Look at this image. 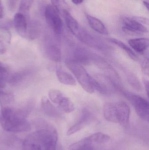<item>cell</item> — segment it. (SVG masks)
<instances>
[{
	"label": "cell",
	"instance_id": "obj_1",
	"mask_svg": "<svg viewBox=\"0 0 149 150\" xmlns=\"http://www.w3.org/2000/svg\"><path fill=\"white\" fill-rule=\"evenodd\" d=\"M27 113V109L3 107L1 119L2 127L4 130L13 133L28 131L30 125L26 119Z\"/></svg>",
	"mask_w": 149,
	"mask_h": 150
},
{
	"label": "cell",
	"instance_id": "obj_2",
	"mask_svg": "<svg viewBox=\"0 0 149 150\" xmlns=\"http://www.w3.org/2000/svg\"><path fill=\"white\" fill-rule=\"evenodd\" d=\"M27 137L38 144L43 150H57V132L50 124L45 123L43 128L33 132Z\"/></svg>",
	"mask_w": 149,
	"mask_h": 150
},
{
	"label": "cell",
	"instance_id": "obj_3",
	"mask_svg": "<svg viewBox=\"0 0 149 150\" xmlns=\"http://www.w3.org/2000/svg\"><path fill=\"white\" fill-rule=\"evenodd\" d=\"M66 65L85 91L89 93L94 92L91 76L82 65L71 59L66 61Z\"/></svg>",
	"mask_w": 149,
	"mask_h": 150
},
{
	"label": "cell",
	"instance_id": "obj_4",
	"mask_svg": "<svg viewBox=\"0 0 149 150\" xmlns=\"http://www.w3.org/2000/svg\"><path fill=\"white\" fill-rule=\"evenodd\" d=\"M92 83L94 91L103 95H109L119 91L118 86L113 79L107 75L99 74L92 76Z\"/></svg>",
	"mask_w": 149,
	"mask_h": 150
},
{
	"label": "cell",
	"instance_id": "obj_5",
	"mask_svg": "<svg viewBox=\"0 0 149 150\" xmlns=\"http://www.w3.org/2000/svg\"><path fill=\"white\" fill-rule=\"evenodd\" d=\"M133 105L137 114L143 120L148 122L149 120V105L148 101L141 96L123 92Z\"/></svg>",
	"mask_w": 149,
	"mask_h": 150
},
{
	"label": "cell",
	"instance_id": "obj_6",
	"mask_svg": "<svg viewBox=\"0 0 149 150\" xmlns=\"http://www.w3.org/2000/svg\"><path fill=\"white\" fill-rule=\"evenodd\" d=\"M45 19L48 24L57 34H60L63 31V23L59 14L58 10L53 5H48L45 9Z\"/></svg>",
	"mask_w": 149,
	"mask_h": 150
},
{
	"label": "cell",
	"instance_id": "obj_7",
	"mask_svg": "<svg viewBox=\"0 0 149 150\" xmlns=\"http://www.w3.org/2000/svg\"><path fill=\"white\" fill-rule=\"evenodd\" d=\"M123 23L124 25L122 27L123 30L131 35H141L147 33L148 31L146 26L134 18H125L123 19Z\"/></svg>",
	"mask_w": 149,
	"mask_h": 150
},
{
	"label": "cell",
	"instance_id": "obj_8",
	"mask_svg": "<svg viewBox=\"0 0 149 150\" xmlns=\"http://www.w3.org/2000/svg\"><path fill=\"white\" fill-rule=\"evenodd\" d=\"M93 120L94 115L93 114L87 109H83L79 119L68 129L66 134L67 135H72L77 133L89 125L93 121Z\"/></svg>",
	"mask_w": 149,
	"mask_h": 150
},
{
	"label": "cell",
	"instance_id": "obj_9",
	"mask_svg": "<svg viewBox=\"0 0 149 150\" xmlns=\"http://www.w3.org/2000/svg\"><path fill=\"white\" fill-rule=\"evenodd\" d=\"M117 122L122 127H127L129 122L130 108L126 102L122 101L115 102Z\"/></svg>",
	"mask_w": 149,
	"mask_h": 150
},
{
	"label": "cell",
	"instance_id": "obj_10",
	"mask_svg": "<svg viewBox=\"0 0 149 150\" xmlns=\"http://www.w3.org/2000/svg\"><path fill=\"white\" fill-rule=\"evenodd\" d=\"M14 24L16 30L23 38L28 39L31 26L24 15L21 12L16 13L14 16Z\"/></svg>",
	"mask_w": 149,
	"mask_h": 150
},
{
	"label": "cell",
	"instance_id": "obj_11",
	"mask_svg": "<svg viewBox=\"0 0 149 150\" xmlns=\"http://www.w3.org/2000/svg\"><path fill=\"white\" fill-rule=\"evenodd\" d=\"M94 55H93L88 50L82 47L76 48L73 54V58L72 60L81 64H88L93 60Z\"/></svg>",
	"mask_w": 149,
	"mask_h": 150
},
{
	"label": "cell",
	"instance_id": "obj_12",
	"mask_svg": "<svg viewBox=\"0 0 149 150\" xmlns=\"http://www.w3.org/2000/svg\"><path fill=\"white\" fill-rule=\"evenodd\" d=\"M129 45L134 50L140 54H143L149 47V40L147 38L131 39L128 41Z\"/></svg>",
	"mask_w": 149,
	"mask_h": 150
},
{
	"label": "cell",
	"instance_id": "obj_13",
	"mask_svg": "<svg viewBox=\"0 0 149 150\" xmlns=\"http://www.w3.org/2000/svg\"><path fill=\"white\" fill-rule=\"evenodd\" d=\"M104 118L109 122L118 123L115 102H107L103 107Z\"/></svg>",
	"mask_w": 149,
	"mask_h": 150
},
{
	"label": "cell",
	"instance_id": "obj_14",
	"mask_svg": "<svg viewBox=\"0 0 149 150\" xmlns=\"http://www.w3.org/2000/svg\"><path fill=\"white\" fill-rule=\"evenodd\" d=\"M56 75L59 81L63 84L71 86H74L77 84L75 78L70 73L62 69L59 68L57 69Z\"/></svg>",
	"mask_w": 149,
	"mask_h": 150
},
{
	"label": "cell",
	"instance_id": "obj_15",
	"mask_svg": "<svg viewBox=\"0 0 149 150\" xmlns=\"http://www.w3.org/2000/svg\"><path fill=\"white\" fill-rule=\"evenodd\" d=\"M45 52L50 59L55 62H59L61 60V52L59 46L50 43L46 45Z\"/></svg>",
	"mask_w": 149,
	"mask_h": 150
},
{
	"label": "cell",
	"instance_id": "obj_16",
	"mask_svg": "<svg viewBox=\"0 0 149 150\" xmlns=\"http://www.w3.org/2000/svg\"><path fill=\"white\" fill-rule=\"evenodd\" d=\"M41 107L45 113L53 118H59L61 114L47 98L44 97L41 100Z\"/></svg>",
	"mask_w": 149,
	"mask_h": 150
},
{
	"label": "cell",
	"instance_id": "obj_17",
	"mask_svg": "<svg viewBox=\"0 0 149 150\" xmlns=\"http://www.w3.org/2000/svg\"><path fill=\"white\" fill-rule=\"evenodd\" d=\"M87 18L89 25L93 30L102 35L108 34L107 29L99 19L89 15H87Z\"/></svg>",
	"mask_w": 149,
	"mask_h": 150
},
{
	"label": "cell",
	"instance_id": "obj_18",
	"mask_svg": "<svg viewBox=\"0 0 149 150\" xmlns=\"http://www.w3.org/2000/svg\"><path fill=\"white\" fill-rule=\"evenodd\" d=\"M64 15L67 27L70 31L76 36L79 30V26L78 21L67 11H64Z\"/></svg>",
	"mask_w": 149,
	"mask_h": 150
},
{
	"label": "cell",
	"instance_id": "obj_19",
	"mask_svg": "<svg viewBox=\"0 0 149 150\" xmlns=\"http://www.w3.org/2000/svg\"><path fill=\"white\" fill-rule=\"evenodd\" d=\"M108 40L110 42L113 43L115 45L119 47L121 49L123 50L133 60L136 61L139 60L138 56L136 55L134 52L130 47L128 46L127 45H126L122 41L117 39L113 38H109Z\"/></svg>",
	"mask_w": 149,
	"mask_h": 150
},
{
	"label": "cell",
	"instance_id": "obj_20",
	"mask_svg": "<svg viewBox=\"0 0 149 150\" xmlns=\"http://www.w3.org/2000/svg\"><path fill=\"white\" fill-rule=\"evenodd\" d=\"M86 139L92 144L95 143L98 144H105L109 142L110 140V137L109 136L104 133H96L88 137Z\"/></svg>",
	"mask_w": 149,
	"mask_h": 150
},
{
	"label": "cell",
	"instance_id": "obj_21",
	"mask_svg": "<svg viewBox=\"0 0 149 150\" xmlns=\"http://www.w3.org/2000/svg\"><path fill=\"white\" fill-rule=\"evenodd\" d=\"M58 106L62 112L66 113L72 112L75 109V106L73 102L69 98L65 96Z\"/></svg>",
	"mask_w": 149,
	"mask_h": 150
},
{
	"label": "cell",
	"instance_id": "obj_22",
	"mask_svg": "<svg viewBox=\"0 0 149 150\" xmlns=\"http://www.w3.org/2000/svg\"><path fill=\"white\" fill-rule=\"evenodd\" d=\"M70 150H94L92 144L84 138L73 144L70 147Z\"/></svg>",
	"mask_w": 149,
	"mask_h": 150
},
{
	"label": "cell",
	"instance_id": "obj_23",
	"mask_svg": "<svg viewBox=\"0 0 149 150\" xmlns=\"http://www.w3.org/2000/svg\"><path fill=\"white\" fill-rule=\"evenodd\" d=\"M48 96L51 101L58 105L65 95L62 92L59 90L52 89L49 91Z\"/></svg>",
	"mask_w": 149,
	"mask_h": 150
},
{
	"label": "cell",
	"instance_id": "obj_24",
	"mask_svg": "<svg viewBox=\"0 0 149 150\" xmlns=\"http://www.w3.org/2000/svg\"><path fill=\"white\" fill-rule=\"evenodd\" d=\"M127 79L128 83L136 91H141L142 89V86L138 78L134 74H127Z\"/></svg>",
	"mask_w": 149,
	"mask_h": 150
},
{
	"label": "cell",
	"instance_id": "obj_25",
	"mask_svg": "<svg viewBox=\"0 0 149 150\" xmlns=\"http://www.w3.org/2000/svg\"><path fill=\"white\" fill-rule=\"evenodd\" d=\"M29 71L25 70L17 72L15 74H11L7 81L14 83H18L29 74Z\"/></svg>",
	"mask_w": 149,
	"mask_h": 150
},
{
	"label": "cell",
	"instance_id": "obj_26",
	"mask_svg": "<svg viewBox=\"0 0 149 150\" xmlns=\"http://www.w3.org/2000/svg\"><path fill=\"white\" fill-rule=\"evenodd\" d=\"M10 69L6 64L0 61V79L7 81L11 75Z\"/></svg>",
	"mask_w": 149,
	"mask_h": 150
},
{
	"label": "cell",
	"instance_id": "obj_27",
	"mask_svg": "<svg viewBox=\"0 0 149 150\" xmlns=\"http://www.w3.org/2000/svg\"><path fill=\"white\" fill-rule=\"evenodd\" d=\"M33 0H22L20 9L22 12H25L28 11L30 8Z\"/></svg>",
	"mask_w": 149,
	"mask_h": 150
},
{
	"label": "cell",
	"instance_id": "obj_28",
	"mask_svg": "<svg viewBox=\"0 0 149 150\" xmlns=\"http://www.w3.org/2000/svg\"><path fill=\"white\" fill-rule=\"evenodd\" d=\"M11 94L0 90V101L3 102H10L12 100Z\"/></svg>",
	"mask_w": 149,
	"mask_h": 150
},
{
	"label": "cell",
	"instance_id": "obj_29",
	"mask_svg": "<svg viewBox=\"0 0 149 150\" xmlns=\"http://www.w3.org/2000/svg\"><path fill=\"white\" fill-rule=\"evenodd\" d=\"M142 71L145 74L149 75V63L148 59H144L141 63Z\"/></svg>",
	"mask_w": 149,
	"mask_h": 150
},
{
	"label": "cell",
	"instance_id": "obj_30",
	"mask_svg": "<svg viewBox=\"0 0 149 150\" xmlns=\"http://www.w3.org/2000/svg\"><path fill=\"white\" fill-rule=\"evenodd\" d=\"M7 51L6 47L3 45V42L0 40V54H3Z\"/></svg>",
	"mask_w": 149,
	"mask_h": 150
},
{
	"label": "cell",
	"instance_id": "obj_31",
	"mask_svg": "<svg viewBox=\"0 0 149 150\" xmlns=\"http://www.w3.org/2000/svg\"><path fill=\"white\" fill-rule=\"evenodd\" d=\"M143 85H144V87H145V90L147 92V94L148 96L149 93V81L148 79H143Z\"/></svg>",
	"mask_w": 149,
	"mask_h": 150
},
{
	"label": "cell",
	"instance_id": "obj_32",
	"mask_svg": "<svg viewBox=\"0 0 149 150\" xmlns=\"http://www.w3.org/2000/svg\"><path fill=\"white\" fill-rule=\"evenodd\" d=\"M61 0H51L52 5L57 7V8L58 6L60 4V1Z\"/></svg>",
	"mask_w": 149,
	"mask_h": 150
},
{
	"label": "cell",
	"instance_id": "obj_33",
	"mask_svg": "<svg viewBox=\"0 0 149 150\" xmlns=\"http://www.w3.org/2000/svg\"><path fill=\"white\" fill-rule=\"evenodd\" d=\"M3 7L1 1V0H0V18H1L3 17Z\"/></svg>",
	"mask_w": 149,
	"mask_h": 150
},
{
	"label": "cell",
	"instance_id": "obj_34",
	"mask_svg": "<svg viewBox=\"0 0 149 150\" xmlns=\"http://www.w3.org/2000/svg\"><path fill=\"white\" fill-rule=\"evenodd\" d=\"M72 1L75 4H80L83 2V0H72Z\"/></svg>",
	"mask_w": 149,
	"mask_h": 150
},
{
	"label": "cell",
	"instance_id": "obj_35",
	"mask_svg": "<svg viewBox=\"0 0 149 150\" xmlns=\"http://www.w3.org/2000/svg\"><path fill=\"white\" fill-rule=\"evenodd\" d=\"M5 83L4 81L0 79V88H3L5 86Z\"/></svg>",
	"mask_w": 149,
	"mask_h": 150
},
{
	"label": "cell",
	"instance_id": "obj_36",
	"mask_svg": "<svg viewBox=\"0 0 149 150\" xmlns=\"http://www.w3.org/2000/svg\"><path fill=\"white\" fill-rule=\"evenodd\" d=\"M143 3L144 4V6L147 8L148 10H149V3L147 2L146 1H143Z\"/></svg>",
	"mask_w": 149,
	"mask_h": 150
},
{
	"label": "cell",
	"instance_id": "obj_37",
	"mask_svg": "<svg viewBox=\"0 0 149 150\" xmlns=\"http://www.w3.org/2000/svg\"><path fill=\"white\" fill-rule=\"evenodd\" d=\"M0 124H1V119H0Z\"/></svg>",
	"mask_w": 149,
	"mask_h": 150
}]
</instances>
